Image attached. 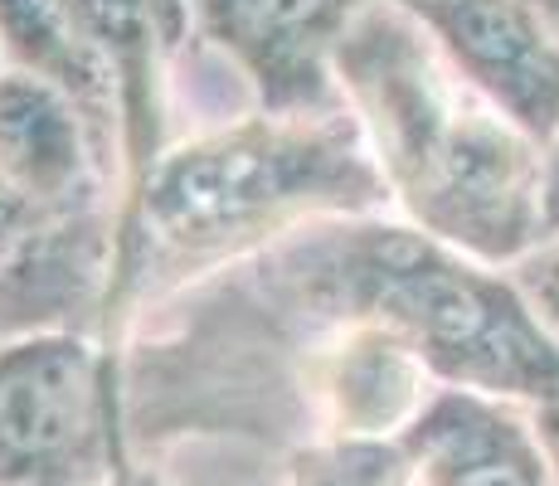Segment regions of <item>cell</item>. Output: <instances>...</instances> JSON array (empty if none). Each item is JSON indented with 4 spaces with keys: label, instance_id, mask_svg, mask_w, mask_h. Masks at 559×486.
<instances>
[{
    "label": "cell",
    "instance_id": "1",
    "mask_svg": "<svg viewBox=\"0 0 559 486\" xmlns=\"http://www.w3.org/2000/svg\"><path fill=\"white\" fill-rule=\"evenodd\" d=\"M336 79L404 224L491 268L540 244V146L462 83L404 0H360Z\"/></svg>",
    "mask_w": 559,
    "mask_h": 486
},
{
    "label": "cell",
    "instance_id": "2",
    "mask_svg": "<svg viewBox=\"0 0 559 486\" xmlns=\"http://www.w3.org/2000/svg\"><path fill=\"white\" fill-rule=\"evenodd\" d=\"M380 204H390V186L350 107L317 117L253 112L160 151L122 229L146 224L200 253L273 234L302 214H370Z\"/></svg>",
    "mask_w": 559,
    "mask_h": 486
},
{
    "label": "cell",
    "instance_id": "3",
    "mask_svg": "<svg viewBox=\"0 0 559 486\" xmlns=\"http://www.w3.org/2000/svg\"><path fill=\"white\" fill-rule=\"evenodd\" d=\"M336 277L360 327H380L448 389L525 408L559 399V351L521 301L507 268L467 258L414 224H365L341 248Z\"/></svg>",
    "mask_w": 559,
    "mask_h": 486
},
{
    "label": "cell",
    "instance_id": "4",
    "mask_svg": "<svg viewBox=\"0 0 559 486\" xmlns=\"http://www.w3.org/2000/svg\"><path fill=\"white\" fill-rule=\"evenodd\" d=\"M103 428V355L73 331L0 345V486H69Z\"/></svg>",
    "mask_w": 559,
    "mask_h": 486
},
{
    "label": "cell",
    "instance_id": "5",
    "mask_svg": "<svg viewBox=\"0 0 559 486\" xmlns=\"http://www.w3.org/2000/svg\"><path fill=\"white\" fill-rule=\"evenodd\" d=\"M190 25L239 69L258 112H341L336 49L360 0H186Z\"/></svg>",
    "mask_w": 559,
    "mask_h": 486
},
{
    "label": "cell",
    "instance_id": "6",
    "mask_svg": "<svg viewBox=\"0 0 559 486\" xmlns=\"http://www.w3.org/2000/svg\"><path fill=\"white\" fill-rule=\"evenodd\" d=\"M477 97L545 146L559 132V35L531 0H404Z\"/></svg>",
    "mask_w": 559,
    "mask_h": 486
},
{
    "label": "cell",
    "instance_id": "7",
    "mask_svg": "<svg viewBox=\"0 0 559 486\" xmlns=\"http://www.w3.org/2000/svg\"><path fill=\"white\" fill-rule=\"evenodd\" d=\"M418 486H555L535 408L477 389H438L404 428Z\"/></svg>",
    "mask_w": 559,
    "mask_h": 486
},
{
    "label": "cell",
    "instance_id": "8",
    "mask_svg": "<svg viewBox=\"0 0 559 486\" xmlns=\"http://www.w3.org/2000/svg\"><path fill=\"white\" fill-rule=\"evenodd\" d=\"M103 161L98 132L69 93L25 69L0 73V176L35 220L73 210Z\"/></svg>",
    "mask_w": 559,
    "mask_h": 486
},
{
    "label": "cell",
    "instance_id": "9",
    "mask_svg": "<svg viewBox=\"0 0 559 486\" xmlns=\"http://www.w3.org/2000/svg\"><path fill=\"white\" fill-rule=\"evenodd\" d=\"M0 45H5L10 69H25L69 93L98 132L103 156L122 166L112 73H107L98 45L79 25L69 0H0Z\"/></svg>",
    "mask_w": 559,
    "mask_h": 486
},
{
    "label": "cell",
    "instance_id": "10",
    "mask_svg": "<svg viewBox=\"0 0 559 486\" xmlns=\"http://www.w3.org/2000/svg\"><path fill=\"white\" fill-rule=\"evenodd\" d=\"M414 477L400 438H341L297 462V486H404Z\"/></svg>",
    "mask_w": 559,
    "mask_h": 486
},
{
    "label": "cell",
    "instance_id": "11",
    "mask_svg": "<svg viewBox=\"0 0 559 486\" xmlns=\"http://www.w3.org/2000/svg\"><path fill=\"white\" fill-rule=\"evenodd\" d=\"M521 301L531 307V317L540 321V331L555 341L559 351V234H545L531 253H521L507 268Z\"/></svg>",
    "mask_w": 559,
    "mask_h": 486
},
{
    "label": "cell",
    "instance_id": "12",
    "mask_svg": "<svg viewBox=\"0 0 559 486\" xmlns=\"http://www.w3.org/2000/svg\"><path fill=\"white\" fill-rule=\"evenodd\" d=\"M540 220L545 234H559V132L540 146Z\"/></svg>",
    "mask_w": 559,
    "mask_h": 486
},
{
    "label": "cell",
    "instance_id": "13",
    "mask_svg": "<svg viewBox=\"0 0 559 486\" xmlns=\"http://www.w3.org/2000/svg\"><path fill=\"white\" fill-rule=\"evenodd\" d=\"M29 224H35V210H29V204L5 186V176H0V248L15 244L20 234L29 229Z\"/></svg>",
    "mask_w": 559,
    "mask_h": 486
},
{
    "label": "cell",
    "instance_id": "14",
    "mask_svg": "<svg viewBox=\"0 0 559 486\" xmlns=\"http://www.w3.org/2000/svg\"><path fill=\"white\" fill-rule=\"evenodd\" d=\"M535 424H540V438H545V448H550V467H555V486H559V399L535 408Z\"/></svg>",
    "mask_w": 559,
    "mask_h": 486
},
{
    "label": "cell",
    "instance_id": "15",
    "mask_svg": "<svg viewBox=\"0 0 559 486\" xmlns=\"http://www.w3.org/2000/svg\"><path fill=\"white\" fill-rule=\"evenodd\" d=\"M531 5L540 10V15H545V25H550L555 35H559V0H531Z\"/></svg>",
    "mask_w": 559,
    "mask_h": 486
},
{
    "label": "cell",
    "instance_id": "16",
    "mask_svg": "<svg viewBox=\"0 0 559 486\" xmlns=\"http://www.w3.org/2000/svg\"><path fill=\"white\" fill-rule=\"evenodd\" d=\"M10 69V59H5V45H0V73H5Z\"/></svg>",
    "mask_w": 559,
    "mask_h": 486
}]
</instances>
